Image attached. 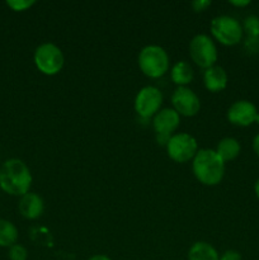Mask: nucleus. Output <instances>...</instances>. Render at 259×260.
Segmentation results:
<instances>
[{
	"instance_id": "1",
	"label": "nucleus",
	"mask_w": 259,
	"mask_h": 260,
	"mask_svg": "<svg viewBox=\"0 0 259 260\" xmlns=\"http://www.w3.org/2000/svg\"><path fill=\"white\" fill-rule=\"evenodd\" d=\"M32 174L23 160L12 157L0 167V188L10 196H22L29 192Z\"/></svg>"
},
{
	"instance_id": "4",
	"label": "nucleus",
	"mask_w": 259,
	"mask_h": 260,
	"mask_svg": "<svg viewBox=\"0 0 259 260\" xmlns=\"http://www.w3.org/2000/svg\"><path fill=\"white\" fill-rule=\"evenodd\" d=\"M35 65L42 74L48 76L56 75L63 68L65 57L58 46L55 43H42L38 46L33 55Z\"/></svg>"
},
{
	"instance_id": "26",
	"label": "nucleus",
	"mask_w": 259,
	"mask_h": 260,
	"mask_svg": "<svg viewBox=\"0 0 259 260\" xmlns=\"http://www.w3.org/2000/svg\"><path fill=\"white\" fill-rule=\"evenodd\" d=\"M254 192H255V196L259 198V178L256 179L255 184H254Z\"/></svg>"
},
{
	"instance_id": "3",
	"label": "nucleus",
	"mask_w": 259,
	"mask_h": 260,
	"mask_svg": "<svg viewBox=\"0 0 259 260\" xmlns=\"http://www.w3.org/2000/svg\"><path fill=\"white\" fill-rule=\"evenodd\" d=\"M139 66L140 70L149 78H161L169 70V56L160 46H145L139 53Z\"/></svg>"
},
{
	"instance_id": "10",
	"label": "nucleus",
	"mask_w": 259,
	"mask_h": 260,
	"mask_svg": "<svg viewBox=\"0 0 259 260\" xmlns=\"http://www.w3.org/2000/svg\"><path fill=\"white\" fill-rule=\"evenodd\" d=\"M174 111L179 116L193 117L200 112L201 101L197 94L187 86H178L172 95Z\"/></svg>"
},
{
	"instance_id": "24",
	"label": "nucleus",
	"mask_w": 259,
	"mask_h": 260,
	"mask_svg": "<svg viewBox=\"0 0 259 260\" xmlns=\"http://www.w3.org/2000/svg\"><path fill=\"white\" fill-rule=\"evenodd\" d=\"M253 150L256 154V156L259 157V134L253 139Z\"/></svg>"
},
{
	"instance_id": "8",
	"label": "nucleus",
	"mask_w": 259,
	"mask_h": 260,
	"mask_svg": "<svg viewBox=\"0 0 259 260\" xmlns=\"http://www.w3.org/2000/svg\"><path fill=\"white\" fill-rule=\"evenodd\" d=\"M163 104V94L156 86H145L137 93L135 99V111L142 118L154 117Z\"/></svg>"
},
{
	"instance_id": "17",
	"label": "nucleus",
	"mask_w": 259,
	"mask_h": 260,
	"mask_svg": "<svg viewBox=\"0 0 259 260\" xmlns=\"http://www.w3.org/2000/svg\"><path fill=\"white\" fill-rule=\"evenodd\" d=\"M18 240V229L10 221L0 218V246L10 248Z\"/></svg>"
},
{
	"instance_id": "22",
	"label": "nucleus",
	"mask_w": 259,
	"mask_h": 260,
	"mask_svg": "<svg viewBox=\"0 0 259 260\" xmlns=\"http://www.w3.org/2000/svg\"><path fill=\"white\" fill-rule=\"evenodd\" d=\"M211 5L210 0H196L192 3V8L196 12H203V10L207 9Z\"/></svg>"
},
{
	"instance_id": "5",
	"label": "nucleus",
	"mask_w": 259,
	"mask_h": 260,
	"mask_svg": "<svg viewBox=\"0 0 259 260\" xmlns=\"http://www.w3.org/2000/svg\"><path fill=\"white\" fill-rule=\"evenodd\" d=\"M211 33L220 43L225 46H235L244 35L243 25L230 15H218L211 22Z\"/></svg>"
},
{
	"instance_id": "15",
	"label": "nucleus",
	"mask_w": 259,
	"mask_h": 260,
	"mask_svg": "<svg viewBox=\"0 0 259 260\" xmlns=\"http://www.w3.org/2000/svg\"><path fill=\"white\" fill-rule=\"evenodd\" d=\"M215 151L226 162L231 161V160L236 159L239 156L241 151V146L238 140L234 139V137H225V139L218 141Z\"/></svg>"
},
{
	"instance_id": "21",
	"label": "nucleus",
	"mask_w": 259,
	"mask_h": 260,
	"mask_svg": "<svg viewBox=\"0 0 259 260\" xmlns=\"http://www.w3.org/2000/svg\"><path fill=\"white\" fill-rule=\"evenodd\" d=\"M220 260H243V258H241V254L239 251L230 249V250H226L221 254Z\"/></svg>"
},
{
	"instance_id": "25",
	"label": "nucleus",
	"mask_w": 259,
	"mask_h": 260,
	"mask_svg": "<svg viewBox=\"0 0 259 260\" xmlns=\"http://www.w3.org/2000/svg\"><path fill=\"white\" fill-rule=\"evenodd\" d=\"M88 260H112L109 256L103 255V254H96V255H93L91 258H89Z\"/></svg>"
},
{
	"instance_id": "2",
	"label": "nucleus",
	"mask_w": 259,
	"mask_h": 260,
	"mask_svg": "<svg viewBox=\"0 0 259 260\" xmlns=\"http://www.w3.org/2000/svg\"><path fill=\"white\" fill-rule=\"evenodd\" d=\"M192 169L198 182L205 185H216L225 175V161L215 150L201 149L193 157Z\"/></svg>"
},
{
	"instance_id": "16",
	"label": "nucleus",
	"mask_w": 259,
	"mask_h": 260,
	"mask_svg": "<svg viewBox=\"0 0 259 260\" xmlns=\"http://www.w3.org/2000/svg\"><path fill=\"white\" fill-rule=\"evenodd\" d=\"M195 71L187 61H178L172 68V80L178 86H185L193 80Z\"/></svg>"
},
{
	"instance_id": "13",
	"label": "nucleus",
	"mask_w": 259,
	"mask_h": 260,
	"mask_svg": "<svg viewBox=\"0 0 259 260\" xmlns=\"http://www.w3.org/2000/svg\"><path fill=\"white\" fill-rule=\"evenodd\" d=\"M203 81L210 91H221L228 85V74L221 66H211L206 69Z\"/></svg>"
},
{
	"instance_id": "12",
	"label": "nucleus",
	"mask_w": 259,
	"mask_h": 260,
	"mask_svg": "<svg viewBox=\"0 0 259 260\" xmlns=\"http://www.w3.org/2000/svg\"><path fill=\"white\" fill-rule=\"evenodd\" d=\"M18 210H19L20 215L27 220H36L43 213L45 203L37 193L28 192L27 194L20 197L19 203H18Z\"/></svg>"
},
{
	"instance_id": "18",
	"label": "nucleus",
	"mask_w": 259,
	"mask_h": 260,
	"mask_svg": "<svg viewBox=\"0 0 259 260\" xmlns=\"http://www.w3.org/2000/svg\"><path fill=\"white\" fill-rule=\"evenodd\" d=\"M243 30L248 35V38H259V17L248 15L244 19Z\"/></svg>"
},
{
	"instance_id": "7",
	"label": "nucleus",
	"mask_w": 259,
	"mask_h": 260,
	"mask_svg": "<svg viewBox=\"0 0 259 260\" xmlns=\"http://www.w3.org/2000/svg\"><path fill=\"white\" fill-rule=\"evenodd\" d=\"M165 147L169 157L175 162H187L193 160L198 152L197 141L188 134L172 135Z\"/></svg>"
},
{
	"instance_id": "20",
	"label": "nucleus",
	"mask_w": 259,
	"mask_h": 260,
	"mask_svg": "<svg viewBox=\"0 0 259 260\" xmlns=\"http://www.w3.org/2000/svg\"><path fill=\"white\" fill-rule=\"evenodd\" d=\"M36 4L35 0H8L7 5L14 12H24Z\"/></svg>"
},
{
	"instance_id": "14",
	"label": "nucleus",
	"mask_w": 259,
	"mask_h": 260,
	"mask_svg": "<svg viewBox=\"0 0 259 260\" xmlns=\"http://www.w3.org/2000/svg\"><path fill=\"white\" fill-rule=\"evenodd\" d=\"M188 260H220V254L211 244L197 241L188 251Z\"/></svg>"
},
{
	"instance_id": "27",
	"label": "nucleus",
	"mask_w": 259,
	"mask_h": 260,
	"mask_svg": "<svg viewBox=\"0 0 259 260\" xmlns=\"http://www.w3.org/2000/svg\"><path fill=\"white\" fill-rule=\"evenodd\" d=\"M256 122H258V123H259V113H258V117H256Z\"/></svg>"
},
{
	"instance_id": "6",
	"label": "nucleus",
	"mask_w": 259,
	"mask_h": 260,
	"mask_svg": "<svg viewBox=\"0 0 259 260\" xmlns=\"http://www.w3.org/2000/svg\"><path fill=\"white\" fill-rule=\"evenodd\" d=\"M189 56L196 65L208 69L217 61V48L210 36L197 35L189 42Z\"/></svg>"
},
{
	"instance_id": "11",
	"label": "nucleus",
	"mask_w": 259,
	"mask_h": 260,
	"mask_svg": "<svg viewBox=\"0 0 259 260\" xmlns=\"http://www.w3.org/2000/svg\"><path fill=\"white\" fill-rule=\"evenodd\" d=\"M258 109L249 101H236L228 109V119L239 127H248L256 122Z\"/></svg>"
},
{
	"instance_id": "19",
	"label": "nucleus",
	"mask_w": 259,
	"mask_h": 260,
	"mask_svg": "<svg viewBox=\"0 0 259 260\" xmlns=\"http://www.w3.org/2000/svg\"><path fill=\"white\" fill-rule=\"evenodd\" d=\"M8 256H9L10 260H27L28 259V251L23 245L14 244V245L10 246L9 248Z\"/></svg>"
},
{
	"instance_id": "9",
	"label": "nucleus",
	"mask_w": 259,
	"mask_h": 260,
	"mask_svg": "<svg viewBox=\"0 0 259 260\" xmlns=\"http://www.w3.org/2000/svg\"><path fill=\"white\" fill-rule=\"evenodd\" d=\"M180 123V116L173 108L160 109L152 119L156 140L160 145L167 146L172 134L178 128Z\"/></svg>"
},
{
	"instance_id": "23",
	"label": "nucleus",
	"mask_w": 259,
	"mask_h": 260,
	"mask_svg": "<svg viewBox=\"0 0 259 260\" xmlns=\"http://www.w3.org/2000/svg\"><path fill=\"white\" fill-rule=\"evenodd\" d=\"M231 5L234 7H239V8H243V7H248L250 4V0H230Z\"/></svg>"
}]
</instances>
